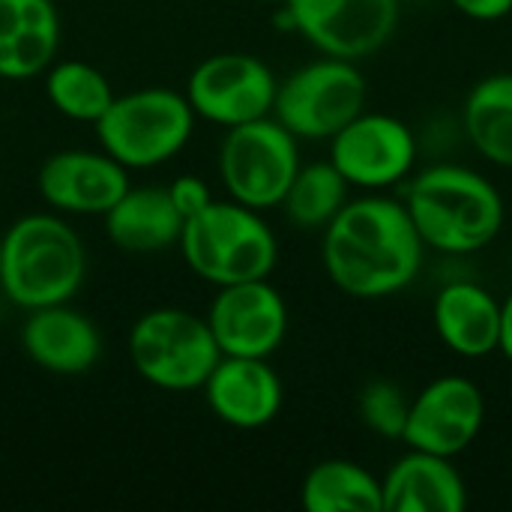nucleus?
Segmentation results:
<instances>
[{
    "instance_id": "nucleus-1",
    "label": "nucleus",
    "mask_w": 512,
    "mask_h": 512,
    "mask_svg": "<svg viewBox=\"0 0 512 512\" xmlns=\"http://www.w3.org/2000/svg\"><path fill=\"white\" fill-rule=\"evenodd\" d=\"M423 237L405 204L390 198L348 201L324 228V270L339 291L357 300H381L414 282L423 264Z\"/></svg>"
},
{
    "instance_id": "nucleus-4",
    "label": "nucleus",
    "mask_w": 512,
    "mask_h": 512,
    "mask_svg": "<svg viewBox=\"0 0 512 512\" xmlns=\"http://www.w3.org/2000/svg\"><path fill=\"white\" fill-rule=\"evenodd\" d=\"M177 246L186 267L216 288L270 279L279 261L276 234L261 219V210H252L234 198H213L210 207L186 219Z\"/></svg>"
},
{
    "instance_id": "nucleus-22",
    "label": "nucleus",
    "mask_w": 512,
    "mask_h": 512,
    "mask_svg": "<svg viewBox=\"0 0 512 512\" xmlns=\"http://www.w3.org/2000/svg\"><path fill=\"white\" fill-rule=\"evenodd\" d=\"M462 117L477 153L512 168V72L483 78L468 93Z\"/></svg>"
},
{
    "instance_id": "nucleus-16",
    "label": "nucleus",
    "mask_w": 512,
    "mask_h": 512,
    "mask_svg": "<svg viewBox=\"0 0 512 512\" xmlns=\"http://www.w3.org/2000/svg\"><path fill=\"white\" fill-rule=\"evenodd\" d=\"M21 348L33 366L48 375H87L102 357L99 327L69 303L30 309L21 324Z\"/></svg>"
},
{
    "instance_id": "nucleus-25",
    "label": "nucleus",
    "mask_w": 512,
    "mask_h": 512,
    "mask_svg": "<svg viewBox=\"0 0 512 512\" xmlns=\"http://www.w3.org/2000/svg\"><path fill=\"white\" fill-rule=\"evenodd\" d=\"M357 414L369 432L390 438V441H402L405 426H408V414H411V402L405 399L399 384L372 381L363 387V393L357 399Z\"/></svg>"
},
{
    "instance_id": "nucleus-29",
    "label": "nucleus",
    "mask_w": 512,
    "mask_h": 512,
    "mask_svg": "<svg viewBox=\"0 0 512 512\" xmlns=\"http://www.w3.org/2000/svg\"><path fill=\"white\" fill-rule=\"evenodd\" d=\"M261 3H285V0H261Z\"/></svg>"
},
{
    "instance_id": "nucleus-14",
    "label": "nucleus",
    "mask_w": 512,
    "mask_h": 512,
    "mask_svg": "<svg viewBox=\"0 0 512 512\" xmlns=\"http://www.w3.org/2000/svg\"><path fill=\"white\" fill-rule=\"evenodd\" d=\"M36 189L57 213L105 216L129 189V168L99 150H60L51 153L39 174Z\"/></svg>"
},
{
    "instance_id": "nucleus-3",
    "label": "nucleus",
    "mask_w": 512,
    "mask_h": 512,
    "mask_svg": "<svg viewBox=\"0 0 512 512\" xmlns=\"http://www.w3.org/2000/svg\"><path fill=\"white\" fill-rule=\"evenodd\" d=\"M405 210L423 243L450 255L480 252L504 228L501 192L462 165H438L414 177Z\"/></svg>"
},
{
    "instance_id": "nucleus-12",
    "label": "nucleus",
    "mask_w": 512,
    "mask_h": 512,
    "mask_svg": "<svg viewBox=\"0 0 512 512\" xmlns=\"http://www.w3.org/2000/svg\"><path fill=\"white\" fill-rule=\"evenodd\" d=\"M414 159V132L390 114L363 111L330 138V162L360 189H387L399 183L414 168Z\"/></svg>"
},
{
    "instance_id": "nucleus-28",
    "label": "nucleus",
    "mask_w": 512,
    "mask_h": 512,
    "mask_svg": "<svg viewBox=\"0 0 512 512\" xmlns=\"http://www.w3.org/2000/svg\"><path fill=\"white\" fill-rule=\"evenodd\" d=\"M498 351L512 363V294L501 303V345Z\"/></svg>"
},
{
    "instance_id": "nucleus-17",
    "label": "nucleus",
    "mask_w": 512,
    "mask_h": 512,
    "mask_svg": "<svg viewBox=\"0 0 512 512\" xmlns=\"http://www.w3.org/2000/svg\"><path fill=\"white\" fill-rule=\"evenodd\" d=\"M60 48L54 0H0V78L45 75Z\"/></svg>"
},
{
    "instance_id": "nucleus-19",
    "label": "nucleus",
    "mask_w": 512,
    "mask_h": 512,
    "mask_svg": "<svg viewBox=\"0 0 512 512\" xmlns=\"http://www.w3.org/2000/svg\"><path fill=\"white\" fill-rule=\"evenodd\" d=\"M432 321L441 342L465 360L489 357L501 345V303L477 282H453L441 288Z\"/></svg>"
},
{
    "instance_id": "nucleus-20",
    "label": "nucleus",
    "mask_w": 512,
    "mask_h": 512,
    "mask_svg": "<svg viewBox=\"0 0 512 512\" xmlns=\"http://www.w3.org/2000/svg\"><path fill=\"white\" fill-rule=\"evenodd\" d=\"M105 237L126 255H156L180 243L186 219L174 207L168 186H138L102 216Z\"/></svg>"
},
{
    "instance_id": "nucleus-10",
    "label": "nucleus",
    "mask_w": 512,
    "mask_h": 512,
    "mask_svg": "<svg viewBox=\"0 0 512 512\" xmlns=\"http://www.w3.org/2000/svg\"><path fill=\"white\" fill-rule=\"evenodd\" d=\"M282 6L291 30L342 60L381 51L399 24V0H285Z\"/></svg>"
},
{
    "instance_id": "nucleus-5",
    "label": "nucleus",
    "mask_w": 512,
    "mask_h": 512,
    "mask_svg": "<svg viewBox=\"0 0 512 512\" xmlns=\"http://www.w3.org/2000/svg\"><path fill=\"white\" fill-rule=\"evenodd\" d=\"M195 111L186 93L168 87H141L114 96L96 120L99 147L129 171H147L171 162L195 132Z\"/></svg>"
},
{
    "instance_id": "nucleus-23",
    "label": "nucleus",
    "mask_w": 512,
    "mask_h": 512,
    "mask_svg": "<svg viewBox=\"0 0 512 512\" xmlns=\"http://www.w3.org/2000/svg\"><path fill=\"white\" fill-rule=\"evenodd\" d=\"M351 183L342 177V171L333 162H312L300 165L282 207L294 228L303 231H324L339 210L348 204Z\"/></svg>"
},
{
    "instance_id": "nucleus-18",
    "label": "nucleus",
    "mask_w": 512,
    "mask_h": 512,
    "mask_svg": "<svg viewBox=\"0 0 512 512\" xmlns=\"http://www.w3.org/2000/svg\"><path fill=\"white\" fill-rule=\"evenodd\" d=\"M384 512H462L468 486L447 456L408 450L381 480Z\"/></svg>"
},
{
    "instance_id": "nucleus-8",
    "label": "nucleus",
    "mask_w": 512,
    "mask_h": 512,
    "mask_svg": "<svg viewBox=\"0 0 512 512\" xmlns=\"http://www.w3.org/2000/svg\"><path fill=\"white\" fill-rule=\"evenodd\" d=\"M297 141L273 114L231 126L219 144V177L228 198L252 210L282 207L300 171Z\"/></svg>"
},
{
    "instance_id": "nucleus-6",
    "label": "nucleus",
    "mask_w": 512,
    "mask_h": 512,
    "mask_svg": "<svg viewBox=\"0 0 512 512\" xmlns=\"http://www.w3.org/2000/svg\"><path fill=\"white\" fill-rule=\"evenodd\" d=\"M126 351L138 378L165 393L201 390L222 360L207 318L174 306L144 312L129 330Z\"/></svg>"
},
{
    "instance_id": "nucleus-21",
    "label": "nucleus",
    "mask_w": 512,
    "mask_h": 512,
    "mask_svg": "<svg viewBox=\"0 0 512 512\" xmlns=\"http://www.w3.org/2000/svg\"><path fill=\"white\" fill-rule=\"evenodd\" d=\"M309 512H384V489L375 474L351 459H324L303 480Z\"/></svg>"
},
{
    "instance_id": "nucleus-30",
    "label": "nucleus",
    "mask_w": 512,
    "mask_h": 512,
    "mask_svg": "<svg viewBox=\"0 0 512 512\" xmlns=\"http://www.w3.org/2000/svg\"><path fill=\"white\" fill-rule=\"evenodd\" d=\"M510 267H512V255H510Z\"/></svg>"
},
{
    "instance_id": "nucleus-27",
    "label": "nucleus",
    "mask_w": 512,
    "mask_h": 512,
    "mask_svg": "<svg viewBox=\"0 0 512 512\" xmlns=\"http://www.w3.org/2000/svg\"><path fill=\"white\" fill-rule=\"evenodd\" d=\"M450 3L474 21H498L512 12V0H450Z\"/></svg>"
},
{
    "instance_id": "nucleus-26",
    "label": "nucleus",
    "mask_w": 512,
    "mask_h": 512,
    "mask_svg": "<svg viewBox=\"0 0 512 512\" xmlns=\"http://www.w3.org/2000/svg\"><path fill=\"white\" fill-rule=\"evenodd\" d=\"M168 195H171V201H174V207L180 210L183 219H192V216H198L204 207L213 204L210 186H207L201 177H195V174H183V177H177L174 183H168Z\"/></svg>"
},
{
    "instance_id": "nucleus-24",
    "label": "nucleus",
    "mask_w": 512,
    "mask_h": 512,
    "mask_svg": "<svg viewBox=\"0 0 512 512\" xmlns=\"http://www.w3.org/2000/svg\"><path fill=\"white\" fill-rule=\"evenodd\" d=\"M45 96L57 114L96 126L117 93L96 66L84 60H54L45 72Z\"/></svg>"
},
{
    "instance_id": "nucleus-11",
    "label": "nucleus",
    "mask_w": 512,
    "mask_h": 512,
    "mask_svg": "<svg viewBox=\"0 0 512 512\" xmlns=\"http://www.w3.org/2000/svg\"><path fill=\"white\" fill-rule=\"evenodd\" d=\"M204 318L222 357L270 360L288 336V306L270 279L222 285Z\"/></svg>"
},
{
    "instance_id": "nucleus-7",
    "label": "nucleus",
    "mask_w": 512,
    "mask_h": 512,
    "mask_svg": "<svg viewBox=\"0 0 512 512\" xmlns=\"http://www.w3.org/2000/svg\"><path fill=\"white\" fill-rule=\"evenodd\" d=\"M369 84L354 60L324 57L279 81L273 117L306 141H330L366 111Z\"/></svg>"
},
{
    "instance_id": "nucleus-13",
    "label": "nucleus",
    "mask_w": 512,
    "mask_h": 512,
    "mask_svg": "<svg viewBox=\"0 0 512 512\" xmlns=\"http://www.w3.org/2000/svg\"><path fill=\"white\" fill-rule=\"evenodd\" d=\"M486 423L483 390L465 375H444L423 387L411 402L405 444L435 456L456 459L465 453Z\"/></svg>"
},
{
    "instance_id": "nucleus-9",
    "label": "nucleus",
    "mask_w": 512,
    "mask_h": 512,
    "mask_svg": "<svg viewBox=\"0 0 512 512\" xmlns=\"http://www.w3.org/2000/svg\"><path fill=\"white\" fill-rule=\"evenodd\" d=\"M279 81L273 69L243 51H222L201 60L189 81L186 99L192 111L216 126H240L273 114Z\"/></svg>"
},
{
    "instance_id": "nucleus-15",
    "label": "nucleus",
    "mask_w": 512,
    "mask_h": 512,
    "mask_svg": "<svg viewBox=\"0 0 512 512\" xmlns=\"http://www.w3.org/2000/svg\"><path fill=\"white\" fill-rule=\"evenodd\" d=\"M213 417L231 429L255 432L282 411V381L261 357H222L201 387Z\"/></svg>"
},
{
    "instance_id": "nucleus-2",
    "label": "nucleus",
    "mask_w": 512,
    "mask_h": 512,
    "mask_svg": "<svg viewBox=\"0 0 512 512\" xmlns=\"http://www.w3.org/2000/svg\"><path fill=\"white\" fill-rule=\"evenodd\" d=\"M87 276L78 231L54 213H27L0 234V291L30 312L69 303Z\"/></svg>"
}]
</instances>
